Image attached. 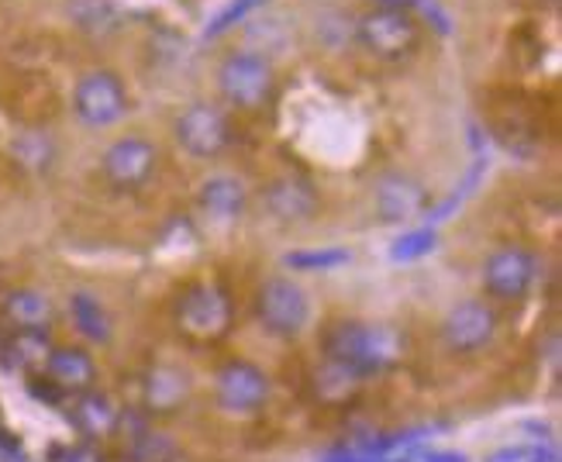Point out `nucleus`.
Wrapping results in <instances>:
<instances>
[{
	"mask_svg": "<svg viewBox=\"0 0 562 462\" xmlns=\"http://www.w3.org/2000/svg\"><path fill=\"white\" fill-rule=\"evenodd\" d=\"M328 359L356 370L359 376L383 373L404 356V338L390 325H359L346 322L328 331Z\"/></svg>",
	"mask_w": 562,
	"mask_h": 462,
	"instance_id": "nucleus-1",
	"label": "nucleus"
},
{
	"mask_svg": "<svg viewBox=\"0 0 562 462\" xmlns=\"http://www.w3.org/2000/svg\"><path fill=\"white\" fill-rule=\"evenodd\" d=\"M356 38L366 53L376 59H404L414 45H418V21H414L404 8L383 4L366 11L356 21Z\"/></svg>",
	"mask_w": 562,
	"mask_h": 462,
	"instance_id": "nucleus-2",
	"label": "nucleus"
},
{
	"mask_svg": "<svg viewBox=\"0 0 562 462\" xmlns=\"http://www.w3.org/2000/svg\"><path fill=\"white\" fill-rule=\"evenodd\" d=\"M217 87L241 111H256L273 97V66L256 53H232L217 69Z\"/></svg>",
	"mask_w": 562,
	"mask_h": 462,
	"instance_id": "nucleus-3",
	"label": "nucleus"
},
{
	"mask_svg": "<svg viewBox=\"0 0 562 462\" xmlns=\"http://www.w3.org/2000/svg\"><path fill=\"white\" fill-rule=\"evenodd\" d=\"M256 311H259V322L266 325V331H273L280 338H290V335L304 331L311 304L304 297V290L293 280L273 277V280H266L259 286Z\"/></svg>",
	"mask_w": 562,
	"mask_h": 462,
	"instance_id": "nucleus-4",
	"label": "nucleus"
},
{
	"mask_svg": "<svg viewBox=\"0 0 562 462\" xmlns=\"http://www.w3.org/2000/svg\"><path fill=\"white\" fill-rule=\"evenodd\" d=\"M72 111L90 128H108L128 111V93L121 87L114 72H87V77L72 90Z\"/></svg>",
	"mask_w": 562,
	"mask_h": 462,
	"instance_id": "nucleus-5",
	"label": "nucleus"
},
{
	"mask_svg": "<svg viewBox=\"0 0 562 462\" xmlns=\"http://www.w3.org/2000/svg\"><path fill=\"white\" fill-rule=\"evenodd\" d=\"M232 325V301L222 286L214 283H198L187 290L180 304V328L198 338V342H214L222 338Z\"/></svg>",
	"mask_w": 562,
	"mask_h": 462,
	"instance_id": "nucleus-6",
	"label": "nucleus"
},
{
	"mask_svg": "<svg viewBox=\"0 0 562 462\" xmlns=\"http://www.w3.org/2000/svg\"><path fill=\"white\" fill-rule=\"evenodd\" d=\"M228 138H232L228 117L211 104H193L177 117V142L198 159H211L217 153H225Z\"/></svg>",
	"mask_w": 562,
	"mask_h": 462,
	"instance_id": "nucleus-7",
	"label": "nucleus"
},
{
	"mask_svg": "<svg viewBox=\"0 0 562 462\" xmlns=\"http://www.w3.org/2000/svg\"><path fill=\"white\" fill-rule=\"evenodd\" d=\"M270 397V380L252 362H228L217 373V404L232 415H252Z\"/></svg>",
	"mask_w": 562,
	"mask_h": 462,
	"instance_id": "nucleus-8",
	"label": "nucleus"
},
{
	"mask_svg": "<svg viewBox=\"0 0 562 462\" xmlns=\"http://www.w3.org/2000/svg\"><path fill=\"white\" fill-rule=\"evenodd\" d=\"M535 270H539V262H535L531 252H525L518 246L515 249H497L483 266V283H486V290H491L494 297L518 301L531 290Z\"/></svg>",
	"mask_w": 562,
	"mask_h": 462,
	"instance_id": "nucleus-9",
	"label": "nucleus"
},
{
	"mask_svg": "<svg viewBox=\"0 0 562 462\" xmlns=\"http://www.w3.org/2000/svg\"><path fill=\"white\" fill-rule=\"evenodd\" d=\"M156 169V149L145 138H117L104 153V177L117 190H135L153 177Z\"/></svg>",
	"mask_w": 562,
	"mask_h": 462,
	"instance_id": "nucleus-10",
	"label": "nucleus"
},
{
	"mask_svg": "<svg viewBox=\"0 0 562 462\" xmlns=\"http://www.w3.org/2000/svg\"><path fill=\"white\" fill-rule=\"evenodd\" d=\"M494 331H497L494 311L486 307V304H480V301H462V304H456L446 314V325H442L446 342L456 352H476V349H483L494 338Z\"/></svg>",
	"mask_w": 562,
	"mask_h": 462,
	"instance_id": "nucleus-11",
	"label": "nucleus"
},
{
	"mask_svg": "<svg viewBox=\"0 0 562 462\" xmlns=\"http://www.w3.org/2000/svg\"><path fill=\"white\" fill-rule=\"evenodd\" d=\"M376 211L383 222H411L428 207V193L422 183H414L411 177L390 173L376 183Z\"/></svg>",
	"mask_w": 562,
	"mask_h": 462,
	"instance_id": "nucleus-12",
	"label": "nucleus"
},
{
	"mask_svg": "<svg viewBox=\"0 0 562 462\" xmlns=\"http://www.w3.org/2000/svg\"><path fill=\"white\" fill-rule=\"evenodd\" d=\"M266 207H270V214L277 217V222H307V217L317 211V193L307 180L301 177H280L273 180L270 187H266L262 193Z\"/></svg>",
	"mask_w": 562,
	"mask_h": 462,
	"instance_id": "nucleus-13",
	"label": "nucleus"
},
{
	"mask_svg": "<svg viewBox=\"0 0 562 462\" xmlns=\"http://www.w3.org/2000/svg\"><path fill=\"white\" fill-rule=\"evenodd\" d=\"M45 370H48V380L69 394H87L97 380L93 359L80 349H53L45 359Z\"/></svg>",
	"mask_w": 562,
	"mask_h": 462,
	"instance_id": "nucleus-14",
	"label": "nucleus"
},
{
	"mask_svg": "<svg viewBox=\"0 0 562 462\" xmlns=\"http://www.w3.org/2000/svg\"><path fill=\"white\" fill-rule=\"evenodd\" d=\"M201 207L211 217H217V222H235L246 211V187L235 177H211L201 187Z\"/></svg>",
	"mask_w": 562,
	"mask_h": 462,
	"instance_id": "nucleus-15",
	"label": "nucleus"
},
{
	"mask_svg": "<svg viewBox=\"0 0 562 462\" xmlns=\"http://www.w3.org/2000/svg\"><path fill=\"white\" fill-rule=\"evenodd\" d=\"M190 391V380L187 373L173 370V367H156L145 380V404L153 410H173Z\"/></svg>",
	"mask_w": 562,
	"mask_h": 462,
	"instance_id": "nucleus-16",
	"label": "nucleus"
},
{
	"mask_svg": "<svg viewBox=\"0 0 562 462\" xmlns=\"http://www.w3.org/2000/svg\"><path fill=\"white\" fill-rule=\"evenodd\" d=\"M69 14L77 29L90 35H111L121 29V8L114 0H69Z\"/></svg>",
	"mask_w": 562,
	"mask_h": 462,
	"instance_id": "nucleus-17",
	"label": "nucleus"
},
{
	"mask_svg": "<svg viewBox=\"0 0 562 462\" xmlns=\"http://www.w3.org/2000/svg\"><path fill=\"white\" fill-rule=\"evenodd\" d=\"M8 318L21 331H42L45 322L53 318V304H48V297H42L38 290H14L8 297Z\"/></svg>",
	"mask_w": 562,
	"mask_h": 462,
	"instance_id": "nucleus-18",
	"label": "nucleus"
},
{
	"mask_svg": "<svg viewBox=\"0 0 562 462\" xmlns=\"http://www.w3.org/2000/svg\"><path fill=\"white\" fill-rule=\"evenodd\" d=\"M314 386H317V394H322V401L338 404V401H349L359 391L362 376L349 367H341L335 359H325V367L314 373Z\"/></svg>",
	"mask_w": 562,
	"mask_h": 462,
	"instance_id": "nucleus-19",
	"label": "nucleus"
},
{
	"mask_svg": "<svg viewBox=\"0 0 562 462\" xmlns=\"http://www.w3.org/2000/svg\"><path fill=\"white\" fill-rule=\"evenodd\" d=\"M69 314H72V325H77V331L87 335L90 342H108V338H111V318H108V311L101 307V301H97V297L72 294Z\"/></svg>",
	"mask_w": 562,
	"mask_h": 462,
	"instance_id": "nucleus-20",
	"label": "nucleus"
},
{
	"mask_svg": "<svg viewBox=\"0 0 562 462\" xmlns=\"http://www.w3.org/2000/svg\"><path fill=\"white\" fill-rule=\"evenodd\" d=\"M117 415L108 397L101 394H83L80 404H77V425L87 431V435H111Z\"/></svg>",
	"mask_w": 562,
	"mask_h": 462,
	"instance_id": "nucleus-21",
	"label": "nucleus"
},
{
	"mask_svg": "<svg viewBox=\"0 0 562 462\" xmlns=\"http://www.w3.org/2000/svg\"><path fill=\"white\" fill-rule=\"evenodd\" d=\"M352 256L346 249H322V252H290L286 256V266H293V270H335V266L349 262Z\"/></svg>",
	"mask_w": 562,
	"mask_h": 462,
	"instance_id": "nucleus-22",
	"label": "nucleus"
},
{
	"mask_svg": "<svg viewBox=\"0 0 562 462\" xmlns=\"http://www.w3.org/2000/svg\"><path fill=\"white\" fill-rule=\"evenodd\" d=\"M435 232L431 228H418V232H407L404 238H397L394 241V249H390V256H394L397 262L404 259H422V256H428L431 249H435Z\"/></svg>",
	"mask_w": 562,
	"mask_h": 462,
	"instance_id": "nucleus-23",
	"label": "nucleus"
},
{
	"mask_svg": "<svg viewBox=\"0 0 562 462\" xmlns=\"http://www.w3.org/2000/svg\"><path fill=\"white\" fill-rule=\"evenodd\" d=\"M14 359L24 362V367H35V362H42V367H45V359H48L45 335L42 331H21L14 338Z\"/></svg>",
	"mask_w": 562,
	"mask_h": 462,
	"instance_id": "nucleus-24",
	"label": "nucleus"
},
{
	"mask_svg": "<svg viewBox=\"0 0 562 462\" xmlns=\"http://www.w3.org/2000/svg\"><path fill=\"white\" fill-rule=\"evenodd\" d=\"M259 4H262V0H235V4H232L228 11L217 14V21L207 29V35H222V32L228 29V24H235L238 18H246V14H249L252 8H259Z\"/></svg>",
	"mask_w": 562,
	"mask_h": 462,
	"instance_id": "nucleus-25",
	"label": "nucleus"
},
{
	"mask_svg": "<svg viewBox=\"0 0 562 462\" xmlns=\"http://www.w3.org/2000/svg\"><path fill=\"white\" fill-rule=\"evenodd\" d=\"M528 452H531V449H521V446H518V449H501V452H494L486 462H525Z\"/></svg>",
	"mask_w": 562,
	"mask_h": 462,
	"instance_id": "nucleus-26",
	"label": "nucleus"
},
{
	"mask_svg": "<svg viewBox=\"0 0 562 462\" xmlns=\"http://www.w3.org/2000/svg\"><path fill=\"white\" fill-rule=\"evenodd\" d=\"M56 462H101L93 452H87V449H66V452H59V459Z\"/></svg>",
	"mask_w": 562,
	"mask_h": 462,
	"instance_id": "nucleus-27",
	"label": "nucleus"
},
{
	"mask_svg": "<svg viewBox=\"0 0 562 462\" xmlns=\"http://www.w3.org/2000/svg\"><path fill=\"white\" fill-rule=\"evenodd\" d=\"M525 462H559V452L555 449H531Z\"/></svg>",
	"mask_w": 562,
	"mask_h": 462,
	"instance_id": "nucleus-28",
	"label": "nucleus"
},
{
	"mask_svg": "<svg viewBox=\"0 0 562 462\" xmlns=\"http://www.w3.org/2000/svg\"><path fill=\"white\" fill-rule=\"evenodd\" d=\"M428 462H467V455H456V452H442V455H431Z\"/></svg>",
	"mask_w": 562,
	"mask_h": 462,
	"instance_id": "nucleus-29",
	"label": "nucleus"
}]
</instances>
